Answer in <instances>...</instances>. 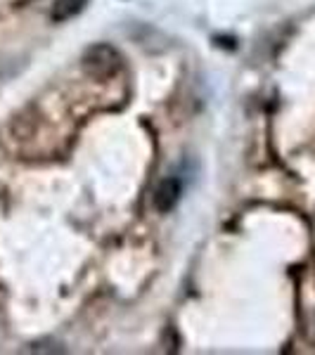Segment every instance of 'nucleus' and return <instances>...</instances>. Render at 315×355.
Wrapping results in <instances>:
<instances>
[{
  "label": "nucleus",
  "instance_id": "f257e3e1",
  "mask_svg": "<svg viewBox=\"0 0 315 355\" xmlns=\"http://www.w3.org/2000/svg\"><path fill=\"white\" fill-rule=\"evenodd\" d=\"M81 67L90 78H110L121 69V55L112 45H90L81 57Z\"/></svg>",
  "mask_w": 315,
  "mask_h": 355
},
{
  "label": "nucleus",
  "instance_id": "f03ea898",
  "mask_svg": "<svg viewBox=\"0 0 315 355\" xmlns=\"http://www.w3.org/2000/svg\"><path fill=\"white\" fill-rule=\"evenodd\" d=\"M180 192H182L180 180H176V178H166L162 185L157 187V192H154V209H157L159 214H169V211L178 204Z\"/></svg>",
  "mask_w": 315,
  "mask_h": 355
},
{
  "label": "nucleus",
  "instance_id": "7ed1b4c3",
  "mask_svg": "<svg viewBox=\"0 0 315 355\" xmlns=\"http://www.w3.org/2000/svg\"><path fill=\"white\" fill-rule=\"evenodd\" d=\"M88 0H55L53 5V19L55 21H67L71 17H76L83 10V5Z\"/></svg>",
  "mask_w": 315,
  "mask_h": 355
},
{
  "label": "nucleus",
  "instance_id": "20e7f679",
  "mask_svg": "<svg viewBox=\"0 0 315 355\" xmlns=\"http://www.w3.org/2000/svg\"><path fill=\"white\" fill-rule=\"evenodd\" d=\"M311 339L315 341V318H313V327H311Z\"/></svg>",
  "mask_w": 315,
  "mask_h": 355
}]
</instances>
